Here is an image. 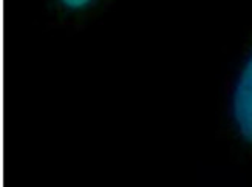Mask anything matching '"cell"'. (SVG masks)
I'll return each mask as SVG.
<instances>
[{"label":"cell","mask_w":252,"mask_h":187,"mask_svg":"<svg viewBox=\"0 0 252 187\" xmlns=\"http://www.w3.org/2000/svg\"><path fill=\"white\" fill-rule=\"evenodd\" d=\"M229 116L237 138L252 149V43L235 76L229 99Z\"/></svg>","instance_id":"6da1fadb"},{"label":"cell","mask_w":252,"mask_h":187,"mask_svg":"<svg viewBox=\"0 0 252 187\" xmlns=\"http://www.w3.org/2000/svg\"><path fill=\"white\" fill-rule=\"evenodd\" d=\"M59 6L70 13H76V11H84L89 8L94 0H56Z\"/></svg>","instance_id":"7a4b0ae2"}]
</instances>
